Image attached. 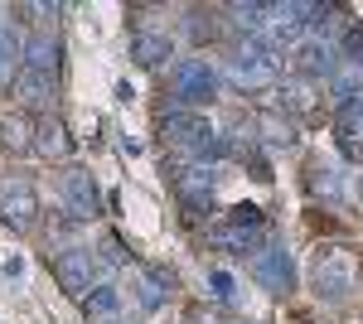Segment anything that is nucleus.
Returning a JSON list of instances; mask_svg holds the SVG:
<instances>
[{"label":"nucleus","instance_id":"obj_9","mask_svg":"<svg viewBox=\"0 0 363 324\" xmlns=\"http://www.w3.org/2000/svg\"><path fill=\"white\" fill-rule=\"evenodd\" d=\"M262 238H267V228H247V223H213L208 228V242L223 247V252H233V257H247V252H262Z\"/></svg>","mask_w":363,"mask_h":324},{"label":"nucleus","instance_id":"obj_13","mask_svg":"<svg viewBox=\"0 0 363 324\" xmlns=\"http://www.w3.org/2000/svg\"><path fill=\"white\" fill-rule=\"evenodd\" d=\"M15 97H20L29 111H44L49 102H54V78H49V73H29V68H20V78H15Z\"/></svg>","mask_w":363,"mask_h":324},{"label":"nucleus","instance_id":"obj_5","mask_svg":"<svg viewBox=\"0 0 363 324\" xmlns=\"http://www.w3.org/2000/svg\"><path fill=\"white\" fill-rule=\"evenodd\" d=\"M58 194H63V208L78 218V223H87V218L102 213V194H97V179L87 174V169H63V179H58Z\"/></svg>","mask_w":363,"mask_h":324},{"label":"nucleus","instance_id":"obj_1","mask_svg":"<svg viewBox=\"0 0 363 324\" xmlns=\"http://www.w3.org/2000/svg\"><path fill=\"white\" fill-rule=\"evenodd\" d=\"M359 276H363V262L349 242L315 247V257H310V286H315L320 300H344L359 286Z\"/></svg>","mask_w":363,"mask_h":324},{"label":"nucleus","instance_id":"obj_6","mask_svg":"<svg viewBox=\"0 0 363 324\" xmlns=\"http://www.w3.org/2000/svg\"><path fill=\"white\" fill-rule=\"evenodd\" d=\"M39 218V194L29 179L20 174H5L0 179V223H10V228H29Z\"/></svg>","mask_w":363,"mask_h":324},{"label":"nucleus","instance_id":"obj_22","mask_svg":"<svg viewBox=\"0 0 363 324\" xmlns=\"http://www.w3.org/2000/svg\"><path fill=\"white\" fill-rule=\"evenodd\" d=\"M233 15H238V20H242V25H262V15H272V5H233Z\"/></svg>","mask_w":363,"mask_h":324},{"label":"nucleus","instance_id":"obj_3","mask_svg":"<svg viewBox=\"0 0 363 324\" xmlns=\"http://www.w3.org/2000/svg\"><path fill=\"white\" fill-rule=\"evenodd\" d=\"M228 73H233V82H238V87H247V92L272 87V82L281 78V54H277V44H272V39H247V44L233 54Z\"/></svg>","mask_w":363,"mask_h":324},{"label":"nucleus","instance_id":"obj_19","mask_svg":"<svg viewBox=\"0 0 363 324\" xmlns=\"http://www.w3.org/2000/svg\"><path fill=\"white\" fill-rule=\"evenodd\" d=\"M310 10L315 5H272V34L277 39H296L301 25H310Z\"/></svg>","mask_w":363,"mask_h":324},{"label":"nucleus","instance_id":"obj_8","mask_svg":"<svg viewBox=\"0 0 363 324\" xmlns=\"http://www.w3.org/2000/svg\"><path fill=\"white\" fill-rule=\"evenodd\" d=\"M252 276L272 291V296H286L291 286H296V262H291V252L286 247H262L257 257H252Z\"/></svg>","mask_w":363,"mask_h":324},{"label":"nucleus","instance_id":"obj_4","mask_svg":"<svg viewBox=\"0 0 363 324\" xmlns=\"http://www.w3.org/2000/svg\"><path fill=\"white\" fill-rule=\"evenodd\" d=\"M169 82H174V97L184 107H199V102H213L218 97V73H213L208 58H179Z\"/></svg>","mask_w":363,"mask_h":324},{"label":"nucleus","instance_id":"obj_7","mask_svg":"<svg viewBox=\"0 0 363 324\" xmlns=\"http://www.w3.org/2000/svg\"><path fill=\"white\" fill-rule=\"evenodd\" d=\"M54 276H58V286H63L68 296H78V300H83L92 286H102V281H97V257H92L87 247L63 252V257L54 262Z\"/></svg>","mask_w":363,"mask_h":324},{"label":"nucleus","instance_id":"obj_18","mask_svg":"<svg viewBox=\"0 0 363 324\" xmlns=\"http://www.w3.org/2000/svg\"><path fill=\"white\" fill-rule=\"evenodd\" d=\"M131 58L140 68H155L169 58V34H155V29H136L131 34Z\"/></svg>","mask_w":363,"mask_h":324},{"label":"nucleus","instance_id":"obj_12","mask_svg":"<svg viewBox=\"0 0 363 324\" xmlns=\"http://www.w3.org/2000/svg\"><path fill=\"white\" fill-rule=\"evenodd\" d=\"M83 315H87V324H121V291L116 286H92L83 296Z\"/></svg>","mask_w":363,"mask_h":324},{"label":"nucleus","instance_id":"obj_21","mask_svg":"<svg viewBox=\"0 0 363 324\" xmlns=\"http://www.w3.org/2000/svg\"><path fill=\"white\" fill-rule=\"evenodd\" d=\"M344 54H349V63H354V68H363V29L359 25L344 29Z\"/></svg>","mask_w":363,"mask_h":324},{"label":"nucleus","instance_id":"obj_2","mask_svg":"<svg viewBox=\"0 0 363 324\" xmlns=\"http://www.w3.org/2000/svg\"><path fill=\"white\" fill-rule=\"evenodd\" d=\"M160 131H165V145H174L179 155H194V160H208V155L228 150V140H218L208 116H199V111H165Z\"/></svg>","mask_w":363,"mask_h":324},{"label":"nucleus","instance_id":"obj_11","mask_svg":"<svg viewBox=\"0 0 363 324\" xmlns=\"http://www.w3.org/2000/svg\"><path fill=\"white\" fill-rule=\"evenodd\" d=\"M34 150H39L44 160H68V155H73V135H68L63 121L39 116V121H34Z\"/></svg>","mask_w":363,"mask_h":324},{"label":"nucleus","instance_id":"obj_17","mask_svg":"<svg viewBox=\"0 0 363 324\" xmlns=\"http://www.w3.org/2000/svg\"><path fill=\"white\" fill-rule=\"evenodd\" d=\"M25 63V39L15 34L10 20H0V87H10L15 82V68Z\"/></svg>","mask_w":363,"mask_h":324},{"label":"nucleus","instance_id":"obj_25","mask_svg":"<svg viewBox=\"0 0 363 324\" xmlns=\"http://www.w3.org/2000/svg\"><path fill=\"white\" fill-rule=\"evenodd\" d=\"M267 140L272 145H291L296 135H291V126H281V121H267Z\"/></svg>","mask_w":363,"mask_h":324},{"label":"nucleus","instance_id":"obj_10","mask_svg":"<svg viewBox=\"0 0 363 324\" xmlns=\"http://www.w3.org/2000/svg\"><path fill=\"white\" fill-rule=\"evenodd\" d=\"M335 131H339V150H344L349 160H363V92H354V97L339 107Z\"/></svg>","mask_w":363,"mask_h":324},{"label":"nucleus","instance_id":"obj_23","mask_svg":"<svg viewBox=\"0 0 363 324\" xmlns=\"http://www.w3.org/2000/svg\"><path fill=\"white\" fill-rule=\"evenodd\" d=\"M208 286H213V300H233V276H228V271H213Z\"/></svg>","mask_w":363,"mask_h":324},{"label":"nucleus","instance_id":"obj_24","mask_svg":"<svg viewBox=\"0 0 363 324\" xmlns=\"http://www.w3.org/2000/svg\"><path fill=\"white\" fill-rule=\"evenodd\" d=\"M315 194H330V199L339 194V179H335V169H315Z\"/></svg>","mask_w":363,"mask_h":324},{"label":"nucleus","instance_id":"obj_20","mask_svg":"<svg viewBox=\"0 0 363 324\" xmlns=\"http://www.w3.org/2000/svg\"><path fill=\"white\" fill-rule=\"evenodd\" d=\"M0 131H5V145H15V150H25V145H34V140H29V126L25 121H0Z\"/></svg>","mask_w":363,"mask_h":324},{"label":"nucleus","instance_id":"obj_15","mask_svg":"<svg viewBox=\"0 0 363 324\" xmlns=\"http://www.w3.org/2000/svg\"><path fill=\"white\" fill-rule=\"evenodd\" d=\"M25 68L29 73H58V39L54 34H29L25 39Z\"/></svg>","mask_w":363,"mask_h":324},{"label":"nucleus","instance_id":"obj_16","mask_svg":"<svg viewBox=\"0 0 363 324\" xmlns=\"http://www.w3.org/2000/svg\"><path fill=\"white\" fill-rule=\"evenodd\" d=\"M296 58H301V73H306V78H320V73L330 78V73H335V44H330V39H306V44L296 49Z\"/></svg>","mask_w":363,"mask_h":324},{"label":"nucleus","instance_id":"obj_14","mask_svg":"<svg viewBox=\"0 0 363 324\" xmlns=\"http://www.w3.org/2000/svg\"><path fill=\"white\" fill-rule=\"evenodd\" d=\"M165 291H174V276L160 267H145L136 276V300H140V310H160L165 305Z\"/></svg>","mask_w":363,"mask_h":324}]
</instances>
